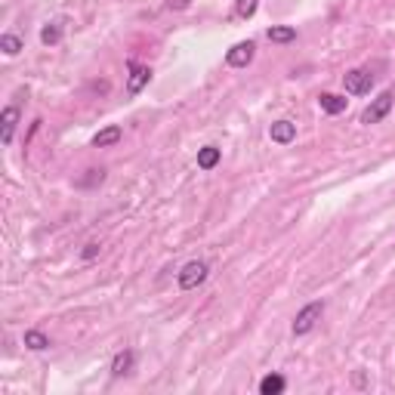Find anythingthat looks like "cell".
Here are the masks:
<instances>
[{
	"mask_svg": "<svg viewBox=\"0 0 395 395\" xmlns=\"http://www.w3.org/2000/svg\"><path fill=\"white\" fill-rule=\"evenodd\" d=\"M207 275H210V265L204 263V259H191V263H185L182 269H179L176 281H179L182 290H195V287H201V284L207 281Z\"/></svg>",
	"mask_w": 395,
	"mask_h": 395,
	"instance_id": "1",
	"label": "cell"
},
{
	"mask_svg": "<svg viewBox=\"0 0 395 395\" xmlns=\"http://www.w3.org/2000/svg\"><path fill=\"white\" fill-rule=\"evenodd\" d=\"M321 315H324V302H321V300L302 306L300 315L294 318V337H306L309 331H315V324L321 321Z\"/></svg>",
	"mask_w": 395,
	"mask_h": 395,
	"instance_id": "2",
	"label": "cell"
},
{
	"mask_svg": "<svg viewBox=\"0 0 395 395\" xmlns=\"http://www.w3.org/2000/svg\"><path fill=\"white\" fill-rule=\"evenodd\" d=\"M392 105H395V93L392 90H383L380 96L370 99V105L361 111V123H368V127H370V123H380L383 117L392 111Z\"/></svg>",
	"mask_w": 395,
	"mask_h": 395,
	"instance_id": "3",
	"label": "cell"
},
{
	"mask_svg": "<svg viewBox=\"0 0 395 395\" xmlns=\"http://www.w3.org/2000/svg\"><path fill=\"white\" fill-rule=\"evenodd\" d=\"M343 86L352 96H368L370 86H374V74H370L368 68H352V71L343 74Z\"/></svg>",
	"mask_w": 395,
	"mask_h": 395,
	"instance_id": "4",
	"label": "cell"
},
{
	"mask_svg": "<svg viewBox=\"0 0 395 395\" xmlns=\"http://www.w3.org/2000/svg\"><path fill=\"white\" fill-rule=\"evenodd\" d=\"M127 96H139L142 90L148 86V80H152V68L148 65H139L136 59L127 62Z\"/></svg>",
	"mask_w": 395,
	"mask_h": 395,
	"instance_id": "5",
	"label": "cell"
},
{
	"mask_svg": "<svg viewBox=\"0 0 395 395\" xmlns=\"http://www.w3.org/2000/svg\"><path fill=\"white\" fill-rule=\"evenodd\" d=\"M253 56H256V43L241 40V43H235V47L226 53V65L228 68H247L253 62Z\"/></svg>",
	"mask_w": 395,
	"mask_h": 395,
	"instance_id": "6",
	"label": "cell"
},
{
	"mask_svg": "<svg viewBox=\"0 0 395 395\" xmlns=\"http://www.w3.org/2000/svg\"><path fill=\"white\" fill-rule=\"evenodd\" d=\"M16 123H19V108H16V105H6L3 115H0V142H3V145H10V142H12Z\"/></svg>",
	"mask_w": 395,
	"mask_h": 395,
	"instance_id": "7",
	"label": "cell"
},
{
	"mask_svg": "<svg viewBox=\"0 0 395 395\" xmlns=\"http://www.w3.org/2000/svg\"><path fill=\"white\" fill-rule=\"evenodd\" d=\"M269 136H272V142H278V145H290V142L296 139V123H290V121H275L269 127Z\"/></svg>",
	"mask_w": 395,
	"mask_h": 395,
	"instance_id": "8",
	"label": "cell"
},
{
	"mask_svg": "<svg viewBox=\"0 0 395 395\" xmlns=\"http://www.w3.org/2000/svg\"><path fill=\"white\" fill-rule=\"evenodd\" d=\"M121 136H123V130L117 127V123H108L105 130H99V133L93 136V148H111L121 142Z\"/></svg>",
	"mask_w": 395,
	"mask_h": 395,
	"instance_id": "9",
	"label": "cell"
},
{
	"mask_svg": "<svg viewBox=\"0 0 395 395\" xmlns=\"http://www.w3.org/2000/svg\"><path fill=\"white\" fill-rule=\"evenodd\" d=\"M136 364V352L133 349H121L115 355V361H111V376H127L130 370H133Z\"/></svg>",
	"mask_w": 395,
	"mask_h": 395,
	"instance_id": "10",
	"label": "cell"
},
{
	"mask_svg": "<svg viewBox=\"0 0 395 395\" xmlns=\"http://www.w3.org/2000/svg\"><path fill=\"white\" fill-rule=\"evenodd\" d=\"M318 105H321V111H327V115H343V111H346V96H337V93H321Z\"/></svg>",
	"mask_w": 395,
	"mask_h": 395,
	"instance_id": "11",
	"label": "cell"
},
{
	"mask_svg": "<svg viewBox=\"0 0 395 395\" xmlns=\"http://www.w3.org/2000/svg\"><path fill=\"white\" fill-rule=\"evenodd\" d=\"M287 389V380L281 374H269L259 380V395H281Z\"/></svg>",
	"mask_w": 395,
	"mask_h": 395,
	"instance_id": "12",
	"label": "cell"
},
{
	"mask_svg": "<svg viewBox=\"0 0 395 395\" xmlns=\"http://www.w3.org/2000/svg\"><path fill=\"white\" fill-rule=\"evenodd\" d=\"M219 158H222V152L216 145L198 148V170H213V167L219 164Z\"/></svg>",
	"mask_w": 395,
	"mask_h": 395,
	"instance_id": "13",
	"label": "cell"
},
{
	"mask_svg": "<svg viewBox=\"0 0 395 395\" xmlns=\"http://www.w3.org/2000/svg\"><path fill=\"white\" fill-rule=\"evenodd\" d=\"M265 37H269L272 43H290V40H296V28H290V25H272V28L265 31Z\"/></svg>",
	"mask_w": 395,
	"mask_h": 395,
	"instance_id": "14",
	"label": "cell"
},
{
	"mask_svg": "<svg viewBox=\"0 0 395 395\" xmlns=\"http://www.w3.org/2000/svg\"><path fill=\"white\" fill-rule=\"evenodd\" d=\"M25 346H28L31 352H43V349H49V337L43 331H25Z\"/></svg>",
	"mask_w": 395,
	"mask_h": 395,
	"instance_id": "15",
	"label": "cell"
},
{
	"mask_svg": "<svg viewBox=\"0 0 395 395\" xmlns=\"http://www.w3.org/2000/svg\"><path fill=\"white\" fill-rule=\"evenodd\" d=\"M40 40L47 43V47H56V43L62 40V22H49V25H43Z\"/></svg>",
	"mask_w": 395,
	"mask_h": 395,
	"instance_id": "16",
	"label": "cell"
},
{
	"mask_svg": "<svg viewBox=\"0 0 395 395\" xmlns=\"http://www.w3.org/2000/svg\"><path fill=\"white\" fill-rule=\"evenodd\" d=\"M0 49H3L6 56H19L22 53V40H19L16 34H3L0 37Z\"/></svg>",
	"mask_w": 395,
	"mask_h": 395,
	"instance_id": "17",
	"label": "cell"
},
{
	"mask_svg": "<svg viewBox=\"0 0 395 395\" xmlns=\"http://www.w3.org/2000/svg\"><path fill=\"white\" fill-rule=\"evenodd\" d=\"M256 6H259V0H238V3H235V12H238L241 19H250L253 12H256Z\"/></svg>",
	"mask_w": 395,
	"mask_h": 395,
	"instance_id": "18",
	"label": "cell"
},
{
	"mask_svg": "<svg viewBox=\"0 0 395 395\" xmlns=\"http://www.w3.org/2000/svg\"><path fill=\"white\" fill-rule=\"evenodd\" d=\"M99 250H102V247H99V244H96V241H90V244H86V247H84V253H80V256H84V259H86V263H90V259H96V256H99Z\"/></svg>",
	"mask_w": 395,
	"mask_h": 395,
	"instance_id": "19",
	"label": "cell"
},
{
	"mask_svg": "<svg viewBox=\"0 0 395 395\" xmlns=\"http://www.w3.org/2000/svg\"><path fill=\"white\" fill-rule=\"evenodd\" d=\"M189 6V0H170V10H185Z\"/></svg>",
	"mask_w": 395,
	"mask_h": 395,
	"instance_id": "20",
	"label": "cell"
}]
</instances>
